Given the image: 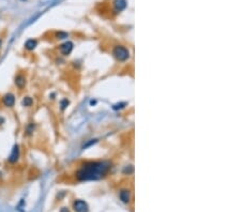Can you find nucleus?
<instances>
[{"label":"nucleus","mask_w":241,"mask_h":212,"mask_svg":"<svg viewBox=\"0 0 241 212\" xmlns=\"http://www.w3.org/2000/svg\"><path fill=\"white\" fill-rule=\"evenodd\" d=\"M38 45V42H37V40H33V39H30V40H28L27 42H26L25 44V47L27 48L28 50H33L34 48H36V46Z\"/></svg>","instance_id":"nucleus-9"},{"label":"nucleus","mask_w":241,"mask_h":212,"mask_svg":"<svg viewBox=\"0 0 241 212\" xmlns=\"http://www.w3.org/2000/svg\"><path fill=\"white\" fill-rule=\"evenodd\" d=\"M18 157H20V150H18V146H15L12 151V153H11L10 158H9V161H10L11 163H15L16 161L18 160Z\"/></svg>","instance_id":"nucleus-7"},{"label":"nucleus","mask_w":241,"mask_h":212,"mask_svg":"<svg viewBox=\"0 0 241 212\" xmlns=\"http://www.w3.org/2000/svg\"><path fill=\"white\" fill-rule=\"evenodd\" d=\"M114 55L119 61H125L130 57V53L125 47L123 46H117L114 50Z\"/></svg>","instance_id":"nucleus-2"},{"label":"nucleus","mask_w":241,"mask_h":212,"mask_svg":"<svg viewBox=\"0 0 241 212\" xmlns=\"http://www.w3.org/2000/svg\"><path fill=\"white\" fill-rule=\"evenodd\" d=\"M75 212H88V205L84 200H76L73 205Z\"/></svg>","instance_id":"nucleus-5"},{"label":"nucleus","mask_w":241,"mask_h":212,"mask_svg":"<svg viewBox=\"0 0 241 212\" xmlns=\"http://www.w3.org/2000/svg\"><path fill=\"white\" fill-rule=\"evenodd\" d=\"M72 48H73V44H72L71 42H67V43L62 44V45L60 46L59 50L62 55H69V54L71 53Z\"/></svg>","instance_id":"nucleus-6"},{"label":"nucleus","mask_w":241,"mask_h":212,"mask_svg":"<svg viewBox=\"0 0 241 212\" xmlns=\"http://www.w3.org/2000/svg\"><path fill=\"white\" fill-rule=\"evenodd\" d=\"M2 104L6 107H13L15 104V97L13 93H7L2 97Z\"/></svg>","instance_id":"nucleus-3"},{"label":"nucleus","mask_w":241,"mask_h":212,"mask_svg":"<svg viewBox=\"0 0 241 212\" xmlns=\"http://www.w3.org/2000/svg\"><path fill=\"white\" fill-rule=\"evenodd\" d=\"M3 123H4V118L0 116V125H2Z\"/></svg>","instance_id":"nucleus-11"},{"label":"nucleus","mask_w":241,"mask_h":212,"mask_svg":"<svg viewBox=\"0 0 241 212\" xmlns=\"http://www.w3.org/2000/svg\"><path fill=\"white\" fill-rule=\"evenodd\" d=\"M109 168V163L107 162H89L83 165L77 171L78 180H97L104 176Z\"/></svg>","instance_id":"nucleus-1"},{"label":"nucleus","mask_w":241,"mask_h":212,"mask_svg":"<svg viewBox=\"0 0 241 212\" xmlns=\"http://www.w3.org/2000/svg\"><path fill=\"white\" fill-rule=\"evenodd\" d=\"M26 76L24 75V74H17V75L15 76V80H14V84H15V86L18 88L20 90H23L24 88L26 87Z\"/></svg>","instance_id":"nucleus-4"},{"label":"nucleus","mask_w":241,"mask_h":212,"mask_svg":"<svg viewBox=\"0 0 241 212\" xmlns=\"http://www.w3.org/2000/svg\"><path fill=\"white\" fill-rule=\"evenodd\" d=\"M32 104H33V100L30 97H25L22 101V105L24 107H30L32 106Z\"/></svg>","instance_id":"nucleus-10"},{"label":"nucleus","mask_w":241,"mask_h":212,"mask_svg":"<svg viewBox=\"0 0 241 212\" xmlns=\"http://www.w3.org/2000/svg\"><path fill=\"white\" fill-rule=\"evenodd\" d=\"M119 197H120V199L122 200L123 202H129L130 201V198H131V195H130V191L128 190H122L120 193H119Z\"/></svg>","instance_id":"nucleus-8"},{"label":"nucleus","mask_w":241,"mask_h":212,"mask_svg":"<svg viewBox=\"0 0 241 212\" xmlns=\"http://www.w3.org/2000/svg\"><path fill=\"white\" fill-rule=\"evenodd\" d=\"M1 44H2V41L0 40V47H1Z\"/></svg>","instance_id":"nucleus-12"}]
</instances>
